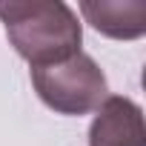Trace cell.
Instances as JSON below:
<instances>
[{"label":"cell","mask_w":146,"mask_h":146,"mask_svg":"<svg viewBox=\"0 0 146 146\" xmlns=\"http://www.w3.org/2000/svg\"><path fill=\"white\" fill-rule=\"evenodd\" d=\"M89 146H146L143 109L132 98L109 95L89 126Z\"/></svg>","instance_id":"obj_3"},{"label":"cell","mask_w":146,"mask_h":146,"mask_svg":"<svg viewBox=\"0 0 146 146\" xmlns=\"http://www.w3.org/2000/svg\"><path fill=\"white\" fill-rule=\"evenodd\" d=\"M0 20L6 26L9 43L32 63V69L69 60L83 43V26L63 0L0 3Z\"/></svg>","instance_id":"obj_1"},{"label":"cell","mask_w":146,"mask_h":146,"mask_svg":"<svg viewBox=\"0 0 146 146\" xmlns=\"http://www.w3.org/2000/svg\"><path fill=\"white\" fill-rule=\"evenodd\" d=\"M37 98L57 115H89L109 98V83L95 57L78 52L69 60L32 69Z\"/></svg>","instance_id":"obj_2"},{"label":"cell","mask_w":146,"mask_h":146,"mask_svg":"<svg viewBox=\"0 0 146 146\" xmlns=\"http://www.w3.org/2000/svg\"><path fill=\"white\" fill-rule=\"evenodd\" d=\"M80 15L92 29L115 40H135L146 32V3L140 0H83Z\"/></svg>","instance_id":"obj_4"}]
</instances>
